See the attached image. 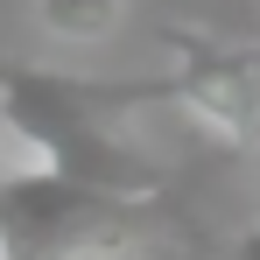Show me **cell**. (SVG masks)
I'll list each match as a JSON object with an SVG mask.
<instances>
[{"mask_svg": "<svg viewBox=\"0 0 260 260\" xmlns=\"http://www.w3.org/2000/svg\"><path fill=\"white\" fill-rule=\"evenodd\" d=\"M232 260H260V232H239L232 239Z\"/></svg>", "mask_w": 260, "mask_h": 260, "instance_id": "obj_4", "label": "cell"}, {"mask_svg": "<svg viewBox=\"0 0 260 260\" xmlns=\"http://www.w3.org/2000/svg\"><path fill=\"white\" fill-rule=\"evenodd\" d=\"M162 43L176 56V106L225 148H260V43H225L204 28H162Z\"/></svg>", "mask_w": 260, "mask_h": 260, "instance_id": "obj_2", "label": "cell"}, {"mask_svg": "<svg viewBox=\"0 0 260 260\" xmlns=\"http://www.w3.org/2000/svg\"><path fill=\"white\" fill-rule=\"evenodd\" d=\"M134 106H176V78H71L43 63H0V148L14 155V169L155 204L162 169L120 134Z\"/></svg>", "mask_w": 260, "mask_h": 260, "instance_id": "obj_1", "label": "cell"}, {"mask_svg": "<svg viewBox=\"0 0 260 260\" xmlns=\"http://www.w3.org/2000/svg\"><path fill=\"white\" fill-rule=\"evenodd\" d=\"M36 14H43V28L56 43H106L120 28L127 0H36Z\"/></svg>", "mask_w": 260, "mask_h": 260, "instance_id": "obj_3", "label": "cell"}]
</instances>
